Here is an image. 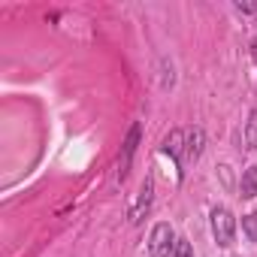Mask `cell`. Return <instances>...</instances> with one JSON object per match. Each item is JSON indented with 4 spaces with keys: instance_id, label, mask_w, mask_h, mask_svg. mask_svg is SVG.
I'll return each mask as SVG.
<instances>
[{
    "instance_id": "cell-5",
    "label": "cell",
    "mask_w": 257,
    "mask_h": 257,
    "mask_svg": "<svg viewBox=\"0 0 257 257\" xmlns=\"http://www.w3.org/2000/svg\"><path fill=\"white\" fill-rule=\"evenodd\" d=\"M152 200H155V179L149 176V179L143 182V188H140V200H137V206L131 209V221H134V224H140V221L149 215V209H152Z\"/></svg>"
},
{
    "instance_id": "cell-7",
    "label": "cell",
    "mask_w": 257,
    "mask_h": 257,
    "mask_svg": "<svg viewBox=\"0 0 257 257\" xmlns=\"http://www.w3.org/2000/svg\"><path fill=\"white\" fill-rule=\"evenodd\" d=\"M239 191H242L245 200H254V197H257V167H248V170L242 173V179H239Z\"/></svg>"
},
{
    "instance_id": "cell-4",
    "label": "cell",
    "mask_w": 257,
    "mask_h": 257,
    "mask_svg": "<svg viewBox=\"0 0 257 257\" xmlns=\"http://www.w3.org/2000/svg\"><path fill=\"white\" fill-rule=\"evenodd\" d=\"M203 143H206V134L203 127H191V131L185 134V155H182V167H191L200 161L203 155Z\"/></svg>"
},
{
    "instance_id": "cell-1",
    "label": "cell",
    "mask_w": 257,
    "mask_h": 257,
    "mask_svg": "<svg viewBox=\"0 0 257 257\" xmlns=\"http://www.w3.org/2000/svg\"><path fill=\"white\" fill-rule=\"evenodd\" d=\"M209 218H212V236H215V242L221 248H230L233 239H236V218H233V212L227 206H215Z\"/></svg>"
},
{
    "instance_id": "cell-11",
    "label": "cell",
    "mask_w": 257,
    "mask_h": 257,
    "mask_svg": "<svg viewBox=\"0 0 257 257\" xmlns=\"http://www.w3.org/2000/svg\"><path fill=\"white\" fill-rule=\"evenodd\" d=\"M236 10H239V13H245V16H248V13H254V7H251V4H236Z\"/></svg>"
},
{
    "instance_id": "cell-2",
    "label": "cell",
    "mask_w": 257,
    "mask_h": 257,
    "mask_svg": "<svg viewBox=\"0 0 257 257\" xmlns=\"http://www.w3.org/2000/svg\"><path fill=\"white\" fill-rule=\"evenodd\" d=\"M176 242H179V239H176L173 227H170L167 221H161V224L152 227V236H149V254H152V257H173Z\"/></svg>"
},
{
    "instance_id": "cell-8",
    "label": "cell",
    "mask_w": 257,
    "mask_h": 257,
    "mask_svg": "<svg viewBox=\"0 0 257 257\" xmlns=\"http://www.w3.org/2000/svg\"><path fill=\"white\" fill-rule=\"evenodd\" d=\"M242 233H245L248 242H257V212H251V215L242 218Z\"/></svg>"
},
{
    "instance_id": "cell-3",
    "label": "cell",
    "mask_w": 257,
    "mask_h": 257,
    "mask_svg": "<svg viewBox=\"0 0 257 257\" xmlns=\"http://www.w3.org/2000/svg\"><path fill=\"white\" fill-rule=\"evenodd\" d=\"M140 137H143V124L137 121V124H131L127 140H124V146H121V158H118V179H121V182L127 179V173H131V161H134V152H137V146H140Z\"/></svg>"
},
{
    "instance_id": "cell-6",
    "label": "cell",
    "mask_w": 257,
    "mask_h": 257,
    "mask_svg": "<svg viewBox=\"0 0 257 257\" xmlns=\"http://www.w3.org/2000/svg\"><path fill=\"white\" fill-rule=\"evenodd\" d=\"M164 155H173L176 167H182V155H185V134H182V131H173V134L164 140Z\"/></svg>"
},
{
    "instance_id": "cell-9",
    "label": "cell",
    "mask_w": 257,
    "mask_h": 257,
    "mask_svg": "<svg viewBox=\"0 0 257 257\" xmlns=\"http://www.w3.org/2000/svg\"><path fill=\"white\" fill-rule=\"evenodd\" d=\"M245 143H248V149H251V152H257V109H254V112H251V118H248Z\"/></svg>"
},
{
    "instance_id": "cell-10",
    "label": "cell",
    "mask_w": 257,
    "mask_h": 257,
    "mask_svg": "<svg viewBox=\"0 0 257 257\" xmlns=\"http://www.w3.org/2000/svg\"><path fill=\"white\" fill-rule=\"evenodd\" d=\"M173 257H194V248H191V242H188V239H179V242H176V251H173Z\"/></svg>"
}]
</instances>
